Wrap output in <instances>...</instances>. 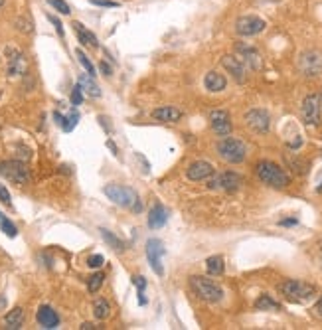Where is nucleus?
I'll list each match as a JSON object with an SVG mask.
<instances>
[{
  "label": "nucleus",
  "mask_w": 322,
  "mask_h": 330,
  "mask_svg": "<svg viewBox=\"0 0 322 330\" xmlns=\"http://www.w3.org/2000/svg\"><path fill=\"white\" fill-rule=\"evenodd\" d=\"M255 174H257V178H259L263 184H267V186H271V188H277V190H283V188H287V186L291 184L289 174H287L281 166H277L275 163H269V161L257 163Z\"/></svg>",
  "instance_id": "nucleus-1"
},
{
  "label": "nucleus",
  "mask_w": 322,
  "mask_h": 330,
  "mask_svg": "<svg viewBox=\"0 0 322 330\" xmlns=\"http://www.w3.org/2000/svg\"><path fill=\"white\" fill-rule=\"evenodd\" d=\"M190 289L198 299H202L206 303H219L223 299V289L217 283H214L212 279H206L200 275L190 277Z\"/></svg>",
  "instance_id": "nucleus-2"
},
{
  "label": "nucleus",
  "mask_w": 322,
  "mask_h": 330,
  "mask_svg": "<svg viewBox=\"0 0 322 330\" xmlns=\"http://www.w3.org/2000/svg\"><path fill=\"white\" fill-rule=\"evenodd\" d=\"M217 155L221 161L229 163V165H239L245 161V155H247V147L243 145V141L239 139H233V137H225L217 143Z\"/></svg>",
  "instance_id": "nucleus-3"
},
{
  "label": "nucleus",
  "mask_w": 322,
  "mask_h": 330,
  "mask_svg": "<svg viewBox=\"0 0 322 330\" xmlns=\"http://www.w3.org/2000/svg\"><path fill=\"white\" fill-rule=\"evenodd\" d=\"M279 291L281 295H285V299L293 301V303H305L309 299L315 297L317 289L305 281H297V279H291V281H285L279 285Z\"/></svg>",
  "instance_id": "nucleus-4"
},
{
  "label": "nucleus",
  "mask_w": 322,
  "mask_h": 330,
  "mask_svg": "<svg viewBox=\"0 0 322 330\" xmlns=\"http://www.w3.org/2000/svg\"><path fill=\"white\" fill-rule=\"evenodd\" d=\"M0 174H2L6 180H10V182H14V184H18V186H26V184H30V180H32L30 168L26 166V163H22V161H6V163H0Z\"/></svg>",
  "instance_id": "nucleus-5"
},
{
  "label": "nucleus",
  "mask_w": 322,
  "mask_h": 330,
  "mask_svg": "<svg viewBox=\"0 0 322 330\" xmlns=\"http://www.w3.org/2000/svg\"><path fill=\"white\" fill-rule=\"evenodd\" d=\"M103 192L113 204H117L121 208H133V204L139 200L137 192L129 186H123V184H107L103 188Z\"/></svg>",
  "instance_id": "nucleus-6"
},
{
  "label": "nucleus",
  "mask_w": 322,
  "mask_h": 330,
  "mask_svg": "<svg viewBox=\"0 0 322 330\" xmlns=\"http://www.w3.org/2000/svg\"><path fill=\"white\" fill-rule=\"evenodd\" d=\"M241 184H243V178L237 172H221V174L214 176L208 182V188L210 190H221V192H235Z\"/></svg>",
  "instance_id": "nucleus-7"
},
{
  "label": "nucleus",
  "mask_w": 322,
  "mask_h": 330,
  "mask_svg": "<svg viewBox=\"0 0 322 330\" xmlns=\"http://www.w3.org/2000/svg\"><path fill=\"white\" fill-rule=\"evenodd\" d=\"M265 28H267V22L263 18H259V16H241V18L235 20V32L239 36H245V38L257 36Z\"/></svg>",
  "instance_id": "nucleus-8"
},
{
  "label": "nucleus",
  "mask_w": 322,
  "mask_h": 330,
  "mask_svg": "<svg viewBox=\"0 0 322 330\" xmlns=\"http://www.w3.org/2000/svg\"><path fill=\"white\" fill-rule=\"evenodd\" d=\"M4 54H6V59H8V75L10 77H20L28 71V59H26L24 52H20L18 48L8 46L4 50Z\"/></svg>",
  "instance_id": "nucleus-9"
},
{
  "label": "nucleus",
  "mask_w": 322,
  "mask_h": 330,
  "mask_svg": "<svg viewBox=\"0 0 322 330\" xmlns=\"http://www.w3.org/2000/svg\"><path fill=\"white\" fill-rule=\"evenodd\" d=\"M245 125H247L251 131H255V133H259V135H265V133H269V129H271V117H269V113L263 111V109H251V111L245 113Z\"/></svg>",
  "instance_id": "nucleus-10"
},
{
  "label": "nucleus",
  "mask_w": 322,
  "mask_h": 330,
  "mask_svg": "<svg viewBox=\"0 0 322 330\" xmlns=\"http://www.w3.org/2000/svg\"><path fill=\"white\" fill-rule=\"evenodd\" d=\"M166 249H164V243L161 239H149L147 241V259L153 267V271L157 275H164V267H162V257H164Z\"/></svg>",
  "instance_id": "nucleus-11"
},
{
  "label": "nucleus",
  "mask_w": 322,
  "mask_h": 330,
  "mask_svg": "<svg viewBox=\"0 0 322 330\" xmlns=\"http://www.w3.org/2000/svg\"><path fill=\"white\" fill-rule=\"evenodd\" d=\"M299 67L307 77H317L322 73V54L319 52H305L299 59Z\"/></svg>",
  "instance_id": "nucleus-12"
},
{
  "label": "nucleus",
  "mask_w": 322,
  "mask_h": 330,
  "mask_svg": "<svg viewBox=\"0 0 322 330\" xmlns=\"http://www.w3.org/2000/svg\"><path fill=\"white\" fill-rule=\"evenodd\" d=\"M303 119L307 125H319L321 123V97L317 93H311L303 101Z\"/></svg>",
  "instance_id": "nucleus-13"
},
{
  "label": "nucleus",
  "mask_w": 322,
  "mask_h": 330,
  "mask_svg": "<svg viewBox=\"0 0 322 330\" xmlns=\"http://www.w3.org/2000/svg\"><path fill=\"white\" fill-rule=\"evenodd\" d=\"M210 125H212V129H214V133L217 137H227L231 133V129H233L231 117L223 109H215V111L210 113Z\"/></svg>",
  "instance_id": "nucleus-14"
},
{
  "label": "nucleus",
  "mask_w": 322,
  "mask_h": 330,
  "mask_svg": "<svg viewBox=\"0 0 322 330\" xmlns=\"http://www.w3.org/2000/svg\"><path fill=\"white\" fill-rule=\"evenodd\" d=\"M235 52H237V57L245 63V67L257 71L261 67V54L253 48V46H247V44H237L235 46Z\"/></svg>",
  "instance_id": "nucleus-15"
},
{
  "label": "nucleus",
  "mask_w": 322,
  "mask_h": 330,
  "mask_svg": "<svg viewBox=\"0 0 322 330\" xmlns=\"http://www.w3.org/2000/svg\"><path fill=\"white\" fill-rule=\"evenodd\" d=\"M214 172H215V170H214V166L210 165V163H206V161H196V163H192V165L188 166L186 176H188V180H192V182H202V180L212 178Z\"/></svg>",
  "instance_id": "nucleus-16"
},
{
  "label": "nucleus",
  "mask_w": 322,
  "mask_h": 330,
  "mask_svg": "<svg viewBox=\"0 0 322 330\" xmlns=\"http://www.w3.org/2000/svg\"><path fill=\"white\" fill-rule=\"evenodd\" d=\"M221 65L227 73H231V77L237 81V83H243L245 81V63L237 57V55H223L221 57Z\"/></svg>",
  "instance_id": "nucleus-17"
},
{
  "label": "nucleus",
  "mask_w": 322,
  "mask_h": 330,
  "mask_svg": "<svg viewBox=\"0 0 322 330\" xmlns=\"http://www.w3.org/2000/svg\"><path fill=\"white\" fill-rule=\"evenodd\" d=\"M36 319H38V325H40L42 329H57V327H59V317H57V313H55L52 307H48V305H42V307L38 309Z\"/></svg>",
  "instance_id": "nucleus-18"
},
{
  "label": "nucleus",
  "mask_w": 322,
  "mask_h": 330,
  "mask_svg": "<svg viewBox=\"0 0 322 330\" xmlns=\"http://www.w3.org/2000/svg\"><path fill=\"white\" fill-rule=\"evenodd\" d=\"M204 85H206L208 91L219 93V91H223L227 87V79H225V75H221L217 71H208L206 77H204Z\"/></svg>",
  "instance_id": "nucleus-19"
},
{
  "label": "nucleus",
  "mask_w": 322,
  "mask_h": 330,
  "mask_svg": "<svg viewBox=\"0 0 322 330\" xmlns=\"http://www.w3.org/2000/svg\"><path fill=\"white\" fill-rule=\"evenodd\" d=\"M153 119H157L161 123H178L182 119V111L176 109V107H170V105L159 107V109L153 111Z\"/></svg>",
  "instance_id": "nucleus-20"
},
{
  "label": "nucleus",
  "mask_w": 322,
  "mask_h": 330,
  "mask_svg": "<svg viewBox=\"0 0 322 330\" xmlns=\"http://www.w3.org/2000/svg\"><path fill=\"white\" fill-rule=\"evenodd\" d=\"M168 221V210L162 206L161 202H157L149 214V227L151 229H161L162 225Z\"/></svg>",
  "instance_id": "nucleus-21"
},
{
  "label": "nucleus",
  "mask_w": 322,
  "mask_h": 330,
  "mask_svg": "<svg viewBox=\"0 0 322 330\" xmlns=\"http://www.w3.org/2000/svg\"><path fill=\"white\" fill-rule=\"evenodd\" d=\"M73 30H75V34H77V40H79L83 46H87V48H99V42H97L95 34L89 32L81 22H73Z\"/></svg>",
  "instance_id": "nucleus-22"
},
{
  "label": "nucleus",
  "mask_w": 322,
  "mask_h": 330,
  "mask_svg": "<svg viewBox=\"0 0 322 330\" xmlns=\"http://www.w3.org/2000/svg\"><path fill=\"white\" fill-rule=\"evenodd\" d=\"M77 85H79L81 91L87 93L89 97H101V89H99V85L95 83V79H93L89 73H87V75H79Z\"/></svg>",
  "instance_id": "nucleus-23"
},
{
  "label": "nucleus",
  "mask_w": 322,
  "mask_h": 330,
  "mask_svg": "<svg viewBox=\"0 0 322 330\" xmlns=\"http://www.w3.org/2000/svg\"><path fill=\"white\" fill-rule=\"evenodd\" d=\"M22 323H24V311H22L20 307L12 309V311L4 317V329H8V330L22 329Z\"/></svg>",
  "instance_id": "nucleus-24"
},
{
  "label": "nucleus",
  "mask_w": 322,
  "mask_h": 330,
  "mask_svg": "<svg viewBox=\"0 0 322 330\" xmlns=\"http://www.w3.org/2000/svg\"><path fill=\"white\" fill-rule=\"evenodd\" d=\"M206 269H208V273L210 275H223V271H225V261H223V257L221 255H212V257H208L206 259Z\"/></svg>",
  "instance_id": "nucleus-25"
},
{
  "label": "nucleus",
  "mask_w": 322,
  "mask_h": 330,
  "mask_svg": "<svg viewBox=\"0 0 322 330\" xmlns=\"http://www.w3.org/2000/svg\"><path fill=\"white\" fill-rule=\"evenodd\" d=\"M255 309L257 311H281V305L277 301H273L269 295H261L255 301Z\"/></svg>",
  "instance_id": "nucleus-26"
},
{
  "label": "nucleus",
  "mask_w": 322,
  "mask_h": 330,
  "mask_svg": "<svg viewBox=\"0 0 322 330\" xmlns=\"http://www.w3.org/2000/svg\"><path fill=\"white\" fill-rule=\"evenodd\" d=\"M93 315H95L97 321H105V319L111 315V307H109V303H107L105 299H97V301L93 303Z\"/></svg>",
  "instance_id": "nucleus-27"
},
{
  "label": "nucleus",
  "mask_w": 322,
  "mask_h": 330,
  "mask_svg": "<svg viewBox=\"0 0 322 330\" xmlns=\"http://www.w3.org/2000/svg\"><path fill=\"white\" fill-rule=\"evenodd\" d=\"M77 121H79V113H77V111H71L67 117H63V121H61V129H63L65 133H71V131L75 129Z\"/></svg>",
  "instance_id": "nucleus-28"
},
{
  "label": "nucleus",
  "mask_w": 322,
  "mask_h": 330,
  "mask_svg": "<svg viewBox=\"0 0 322 330\" xmlns=\"http://www.w3.org/2000/svg\"><path fill=\"white\" fill-rule=\"evenodd\" d=\"M101 235H103V239H105L113 249H117V251H119V249H125V243H123L117 235H113L109 229H101Z\"/></svg>",
  "instance_id": "nucleus-29"
},
{
  "label": "nucleus",
  "mask_w": 322,
  "mask_h": 330,
  "mask_svg": "<svg viewBox=\"0 0 322 330\" xmlns=\"http://www.w3.org/2000/svg\"><path fill=\"white\" fill-rule=\"evenodd\" d=\"M75 55H77L79 63L83 65V69H85V71H87V73H89L91 77H95V65L91 63V59H89V57H87V55H85V54H83L81 50H75Z\"/></svg>",
  "instance_id": "nucleus-30"
},
{
  "label": "nucleus",
  "mask_w": 322,
  "mask_h": 330,
  "mask_svg": "<svg viewBox=\"0 0 322 330\" xmlns=\"http://www.w3.org/2000/svg\"><path fill=\"white\" fill-rule=\"evenodd\" d=\"M0 229L8 235V237H16V233H18V229H16V225L4 216V214H0Z\"/></svg>",
  "instance_id": "nucleus-31"
},
{
  "label": "nucleus",
  "mask_w": 322,
  "mask_h": 330,
  "mask_svg": "<svg viewBox=\"0 0 322 330\" xmlns=\"http://www.w3.org/2000/svg\"><path fill=\"white\" fill-rule=\"evenodd\" d=\"M103 279H105L103 273H95V275H91L89 281H87V289H89V293H97V291L101 289V285H103Z\"/></svg>",
  "instance_id": "nucleus-32"
},
{
  "label": "nucleus",
  "mask_w": 322,
  "mask_h": 330,
  "mask_svg": "<svg viewBox=\"0 0 322 330\" xmlns=\"http://www.w3.org/2000/svg\"><path fill=\"white\" fill-rule=\"evenodd\" d=\"M16 28H18L20 32H24V34H32V32H34V26H32V22H30L28 18H24V16L16 18Z\"/></svg>",
  "instance_id": "nucleus-33"
},
{
  "label": "nucleus",
  "mask_w": 322,
  "mask_h": 330,
  "mask_svg": "<svg viewBox=\"0 0 322 330\" xmlns=\"http://www.w3.org/2000/svg\"><path fill=\"white\" fill-rule=\"evenodd\" d=\"M48 4H50L54 10H57L59 14H69V12H71V8H69V4H67L65 0H48Z\"/></svg>",
  "instance_id": "nucleus-34"
},
{
  "label": "nucleus",
  "mask_w": 322,
  "mask_h": 330,
  "mask_svg": "<svg viewBox=\"0 0 322 330\" xmlns=\"http://www.w3.org/2000/svg\"><path fill=\"white\" fill-rule=\"evenodd\" d=\"M133 283H135V287L139 289V297H141V305H145V303H147V299L143 297V293H145V287H147V281H145V277H133Z\"/></svg>",
  "instance_id": "nucleus-35"
},
{
  "label": "nucleus",
  "mask_w": 322,
  "mask_h": 330,
  "mask_svg": "<svg viewBox=\"0 0 322 330\" xmlns=\"http://www.w3.org/2000/svg\"><path fill=\"white\" fill-rule=\"evenodd\" d=\"M71 103H73V105H81V103H83V91H81L79 85H75L73 91H71Z\"/></svg>",
  "instance_id": "nucleus-36"
},
{
  "label": "nucleus",
  "mask_w": 322,
  "mask_h": 330,
  "mask_svg": "<svg viewBox=\"0 0 322 330\" xmlns=\"http://www.w3.org/2000/svg\"><path fill=\"white\" fill-rule=\"evenodd\" d=\"M103 263H105L103 255H91V257H87V265H89L91 269H99Z\"/></svg>",
  "instance_id": "nucleus-37"
},
{
  "label": "nucleus",
  "mask_w": 322,
  "mask_h": 330,
  "mask_svg": "<svg viewBox=\"0 0 322 330\" xmlns=\"http://www.w3.org/2000/svg\"><path fill=\"white\" fill-rule=\"evenodd\" d=\"M0 202H2L4 206H10V204H12V198H10V192L6 190V186H4V184H0Z\"/></svg>",
  "instance_id": "nucleus-38"
},
{
  "label": "nucleus",
  "mask_w": 322,
  "mask_h": 330,
  "mask_svg": "<svg viewBox=\"0 0 322 330\" xmlns=\"http://www.w3.org/2000/svg\"><path fill=\"white\" fill-rule=\"evenodd\" d=\"M91 4H95V6H107V8H115V6H119V2H115V0H89Z\"/></svg>",
  "instance_id": "nucleus-39"
},
{
  "label": "nucleus",
  "mask_w": 322,
  "mask_h": 330,
  "mask_svg": "<svg viewBox=\"0 0 322 330\" xmlns=\"http://www.w3.org/2000/svg\"><path fill=\"white\" fill-rule=\"evenodd\" d=\"M48 20H50V22H52V24H54V28H55V30H57V34H59V36H61V38H63V26H61V22H59V20H57V18H55V16H52V14H50V16H48Z\"/></svg>",
  "instance_id": "nucleus-40"
},
{
  "label": "nucleus",
  "mask_w": 322,
  "mask_h": 330,
  "mask_svg": "<svg viewBox=\"0 0 322 330\" xmlns=\"http://www.w3.org/2000/svg\"><path fill=\"white\" fill-rule=\"evenodd\" d=\"M99 69H101V73H103V75H107V77H109V75H113V69H111V65H109L105 59L99 63Z\"/></svg>",
  "instance_id": "nucleus-41"
},
{
  "label": "nucleus",
  "mask_w": 322,
  "mask_h": 330,
  "mask_svg": "<svg viewBox=\"0 0 322 330\" xmlns=\"http://www.w3.org/2000/svg\"><path fill=\"white\" fill-rule=\"evenodd\" d=\"M279 223H281V225H295V223H297V218H291V220H281Z\"/></svg>",
  "instance_id": "nucleus-42"
},
{
  "label": "nucleus",
  "mask_w": 322,
  "mask_h": 330,
  "mask_svg": "<svg viewBox=\"0 0 322 330\" xmlns=\"http://www.w3.org/2000/svg\"><path fill=\"white\" fill-rule=\"evenodd\" d=\"M79 329H81V330H91V329H95V327H93L91 323H83V325H81Z\"/></svg>",
  "instance_id": "nucleus-43"
},
{
  "label": "nucleus",
  "mask_w": 322,
  "mask_h": 330,
  "mask_svg": "<svg viewBox=\"0 0 322 330\" xmlns=\"http://www.w3.org/2000/svg\"><path fill=\"white\" fill-rule=\"evenodd\" d=\"M317 311H319V315L322 317V297L319 299V303H317Z\"/></svg>",
  "instance_id": "nucleus-44"
},
{
  "label": "nucleus",
  "mask_w": 322,
  "mask_h": 330,
  "mask_svg": "<svg viewBox=\"0 0 322 330\" xmlns=\"http://www.w3.org/2000/svg\"><path fill=\"white\" fill-rule=\"evenodd\" d=\"M4 2H6V0H0V8H2V6H4Z\"/></svg>",
  "instance_id": "nucleus-45"
},
{
  "label": "nucleus",
  "mask_w": 322,
  "mask_h": 330,
  "mask_svg": "<svg viewBox=\"0 0 322 330\" xmlns=\"http://www.w3.org/2000/svg\"><path fill=\"white\" fill-rule=\"evenodd\" d=\"M321 249H322V243H321Z\"/></svg>",
  "instance_id": "nucleus-46"
}]
</instances>
